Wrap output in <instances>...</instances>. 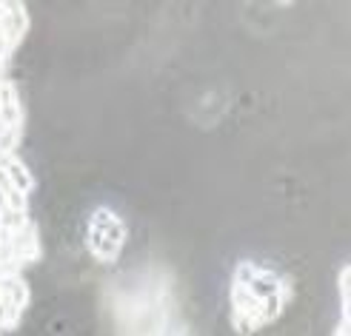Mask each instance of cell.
<instances>
[{
  "mask_svg": "<svg viewBox=\"0 0 351 336\" xmlns=\"http://www.w3.org/2000/svg\"><path fill=\"white\" fill-rule=\"evenodd\" d=\"M21 137H23V129H9V126H0V157H9V154H14V148L21 146Z\"/></svg>",
  "mask_w": 351,
  "mask_h": 336,
  "instance_id": "6",
  "label": "cell"
},
{
  "mask_svg": "<svg viewBox=\"0 0 351 336\" xmlns=\"http://www.w3.org/2000/svg\"><path fill=\"white\" fill-rule=\"evenodd\" d=\"M6 237H9V245H12V257L21 268L29 262L40 259V237H38V225L34 222L23 225L21 231H6Z\"/></svg>",
  "mask_w": 351,
  "mask_h": 336,
  "instance_id": "3",
  "label": "cell"
},
{
  "mask_svg": "<svg viewBox=\"0 0 351 336\" xmlns=\"http://www.w3.org/2000/svg\"><path fill=\"white\" fill-rule=\"evenodd\" d=\"M0 126L23 129V105L17 97V88L9 80H0Z\"/></svg>",
  "mask_w": 351,
  "mask_h": 336,
  "instance_id": "4",
  "label": "cell"
},
{
  "mask_svg": "<svg viewBox=\"0 0 351 336\" xmlns=\"http://www.w3.org/2000/svg\"><path fill=\"white\" fill-rule=\"evenodd\" d=\"M126 242V225L114 214L112 208H97L92 220H89V237H86V245H89V254L97 262H114L120 257V248Z\"/></svg>",
  "mask_w": 351,
  "mask_h": 336,
  "instance_id": "1",
  "label": "cell"
},
{
  "mask_svg": "<svg viewBox=\"0 0 351 336\" xmlns=\"http://www.w3.org/2000/svg\"><path fill=\"white\" fill-rule=\"evenodd\" d=\"M232 325L240 336H252L266 325V316H263V299H257L249 288L232 285Z\"/></svg>",
  "mask_w": 351,
  "mask_h": 336,
  "instance_id": "2",
  "label": "cell"
},
{
  "mask_svg": "<svg viewBox=\"0 0 351 336\" xmlns=\"http://www.w3.org/2000/svg\"><path fill=\"white\" fill-rule=\"evenodd\" d=\"M335 336H348V320H340V325H337Z\"/></svg>",
  "mask_w": 351,
  "mask_h": 336,
  "instance_id": "7",
  "label": "cell"
},
{
  "mask_svg": "<svg viewBox=\"0 0 351 336\" xmlns=\"http://www.w3.org/2000/svg\"><path fill=\"white\" fill-rule=\"evenodd\" d=\"M6 245V231H3V225H0V248Z\"/></svg>",
  "mask_w": 351,
  "mask_h": 336,
  "instance_id": "8",
  "label": "cell"
},
{
  "mask_svg": "<svg viewBox=\"0 0 351 336\" xmlns=\"http://www.w3.org/2000/svg\"><path fill=\"white\" fill-rule=\"evenodd\" d=\"M0 168L6 171L9 183H12L14 188H21V191L26 194V197H29V194L34 191V177L29 174V168H26L21 160H17L14 154H9V157H0Z\"/></svg>",
  "mask_w": 351,
  "mask_h": 336,
  "instance_id": "5",
  "label": "cell"
}]
</instances>
